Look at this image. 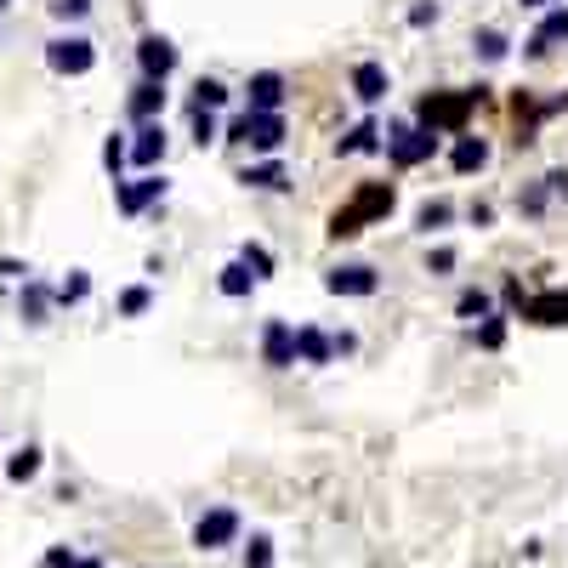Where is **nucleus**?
Here are the masks:
<instances>
[{"mask_svg":"<svg viewBox=\"0 0 568 568\" xmlns=\"http://www.w3.org/2000/svg\"><path fill=\"white\" fill-rule=\"evenodd\" d=\"M483 103V86L472 91H426L421 108H415V125L432 131V137H466V120H472V108Z\"/></svg>","mask_w":568,"mask_h":568,"instance_id":"obj_1","label":"nucleus"},{"mask_svg":"<svg viewBox=\"0 0 568 568\" xmlns=\"http://www.w3.org/2000/svg\"><path fill=\"white\" fill-rule=\"evenodd\" d=\"M392 205H398L392 182H364V188H358L341 211H330V239H353V233H364L370 222L392 216Z\"/></svg>","mask_w":568,"mask_h":568,"instance_id":"obj_2","label":"nucleus"},{"mask_svg":"<svg viewBox=\"0 0 568 568\" xmlns=\"http://www.w3.org/2000/svg\"><path fill=\"white\" fill-rule=\"evenodd\" d=\"M228 142H239V148H250V154H279L284 137H290V125H284V114H233L228 131H222Z\"/></svg>","mask_w":568,"mask_h":568,"instance_id":"obj_3","label":"nucleus"},{"mask_svg":"<svg viewBox=\"0 0 568 568\" xmlns=\"http://www.w3.org/2000/svg\"><path fill=\"white\" fill-rule=\"evenodd\" d=\"M381 148H387V165H392V171H415V165H426L432 154H438V137H432V131H421L415 120H392Z\"/></svg>","mask_w":568,"mask_h":568,"instance_id":"obj_4","label":"nucleus"},{"mask_svg":"<svg viewBox=\"0 0 568 568\" xmlns=\"http://www.w3.org/2000/svg\"><path fill=\"white\" fill-rule=\"evenodd\" d=\"M46 63H52V74H69V80H80V74L97 69V46H91V35H57L46 40Z\"/></svg>","mask_w":568,"mask_h":568,"instance_id":"obj_5","label":"nucleus"},{"mask_svg":"<svg viewBox=\"0 0 568 568\" xmlns=\"http://www.w3.org/2000/svg\"><path fill=\"white\" fill-rule=\"evenodd\" d=\"M239 529H245V523H239L233 506H205L199 523H194V546L199 551H228L233 540H239Z\"/></svg>","mask_w":568,"mask_h":568,"instance_id":"obj_6","label":"nucleus"},{"mask_svg":"<svg viewBox=\"0 0 568 568\" xmlns=\"http://www.w3.org/2000/svg\"><path fill=\"white\" fill-rule=\"evenodd\" d=\"M171 194V182L165 177H154V171H148V177H131V182H114V205H120V216H142L148 211V205H160V199Z\"/></svg>","mask_w":568,"mask_h":568,"instance_id":"obj_7","label":"nucleus"},{"mask_svg":"<svg viewBox=\"0 0 568 568\" xmlns=\"http://www.w3.org/2000/svg\"><path fill=\"white\" fill-rule=\"evenodd\" d=\"M262 364L267 370H296V324L290 319H267L262 324Z\"/></svg>","mask_w":568,"mask_h":568,"instance_id":"obj_8","label":"nucleus"},{"mask_svg":"<svg viewBox=\"0 0 568 568\" xmlns=\"http://www.w3.org/2000/svg\"><path fill=\"white\" fill-rule=\"evenodd\" d=\"M137 69H142V80L165 86V80L177 74V46H171V35H142L137 40Z\"/></svg>","mask_w":568,"mask_h":568,"instance_id":"obj_9","label":"nucleus"},{"mask_svg":"<svg viewBox=\"0 0 568 568\" xmlns=\"http://www.w3.org/2000/svg\"><path fill=\"white\" fill-rule=\"evenodd\" d=\"M324 290L330 296H375L381 290V273H375L370 262H341L324 273Z\"/></svg>","mask_w":568,"mask_h":568,"instance_id":"obj_10","label":"nucleus"},{"mask_svg":"<svg viewBox=\"0 0 568 568\" xmlns=\"http://www.w3.org/2000/svg\"><path fill=\"white\" fill-rule=\"evenodd\" d=\"M284 97H290V86H284V74H279V69L250 74V86H245V108H250V114H279Z\"/></svg>","mask_w":568,"mask_h":568,"instance_id":"obj_11","label":"nucleus"},{"mask_svg":"<svg viewBox=\"0 0 568 568\" xmlns=\"http://www.w3.org/2000/svg\"><path fill=\"white\" fill-rule=\"evenodd\" d=\"M387 91H392V74H387V63H375V57L353 63V97H358L364 108L387 103Z\"/></svg>","mask_w":568,"mask_h":568,"instance_id":"obj_12","label":"nucleus"},{"mask_svg":"<svg viewBox=\"0 0 568 568\" xmlns=\"http://www.w3.org/2000/svg\"><path fill=\"white\" fill-rule=\"evenodd\" d=\"M165 148H171V137H165V125H160V120H154V125H137V137H131V165H137L142 177H148V171L165 160Z\"/></svg>","mask_w":568,"mask_h":568,"instance_id":"obj_13","label":"nucleus"},{"mask_svg":"<svg viewBox=\"0 0 568 568\" xmlns=\"http://www.w3.org/2000/svg\"><path fill=\"white\" fill-rule=\"evenodd\" d=\"M165 103H171V91H165V86H154V80H137V86H131V97H125V114H131L137 125H154V120L165 114Z\"/></svg>","mask_w":568,"mask_h":568,"instance_id":"obj_14","label":"nucleus"},{"mask_svg":"<svg viewBox=\"0 0 568 568\" xmlns=\"http://www.w3.org/2000/svg\"><path fill=\"white\" fill-rule=\"evenodd\" d=\"M489 154H495V148L466 131V137L449 142V171H455V177H472V171H483V165H489Z\"/></svg>","mask_w":568,"mask_h":568,"instance_id":"obj_15","label":"nucleus"},{"mask_svg":"<svg viewBox=\"0 0 568 568\" xmlns=\"http://www.w3.org/2000/svg\"><path fill=\"white\" fill-rule=\"evenodd\" d=\"M296 358H302V364H313V370H319V364H330V358H336V336H324L319 324H296Z\"/></svg>","mask_w":568,"mask_h":568,"instance_id":"obj_16","label":"nucleus"},{"mask_svg":"<svg viewBox=\"0 0 568 568\" xmlns=\"http://www.w3.org/2000/svg\"><path fill=\"white\" fill-rule=\"evenodd\" d=\"M557 40H568V0L557 6V12H546V23L529 35V46H523V57H546Z\"/></svg>","mask_w":568,"mask_h":568,"instance_id":"obj_17","label":"nucleus"},{"mask_svg":"<svg viewBox=\"0 0 568 568\" xmlns=\"http://www.w3.org/2000/svg\"><path fill=\"white\" fill-rule=\"evenodd\" d=\"M523 319H529V324H568V290L529 296V302H523Z\"/></svg>","mask_w":568,"mask_h":568,"instance_id":"obj_18","label":"nucleus"},{"mask_svg":"<svg viewBox=\"0 0 568 568\" xmlns=\"http://www.w3.org/2000/svg\"><path fill=\"white\" fill-rule=\"evenodd\" d=\"M381 142H387V131H381V120H358L353 131H347V137L336 142V154H375Z\"/></svg>","mask_w":568,"mask_h":568,"instance_id":"obj_19","label":"nucleus"},{"mask_svg":"<svg viewBox=\"0 0 568 568\" xmlns=\"http://www.w3.org/2000/svg\"><path fill=\"white\" fill-rule=\"evenodd\" d=\"M239 182H245V188H262V194H284V188H290V177H284V165H279V160L245 165V171H239Z\"/></svg>","mask_w":568,"mask_h":568,"instance_id":"obj_20","label":"nucleus"},{"mask_svg":"<svg viewBox=\"0 0 568 568\" xmlns=\"http://www.w3.org/2000/svg\"><path fill=\"white\" fill-rule=\"evenodd\" d=\"M489 313H495V296H489V290H478V284L455 296V319H472V324H483Z\"/></svg>","mask_w":568,"mask_h":568,"instance_id":"obj_21","label":"nucleus"},{"mask_svg":"<svg viewBox=\"0 0 568 568\" xmlns=\"http://www.w3.org/2000/svg\"><path fill=\"white\" fill-rule=\"evenodd\" d=\"M29 478H40V449L35 444H23V449L6 455V483H29Z\"/></svg>","mask_w":568,"mask_h":568,"instance_id":"obj_22","label":"nucleus"},{"mask_svg":"<svg viewBox=\"0 0 568 568\" xmlns=\"http://www.w3.org/2000/svg\"><path fill=\"white\" fill-rule=\"evenodd\" d=\"M449 222H455V205H449V199H426L421 211H415V228L421 233H444Z\"/></svg>","mask_w":568,"mask_h":568,"instance_id":"obj_23","label":"nucleus"},{"mask_svg":"<svg viewBox=\"0 0 568 568\" xmlns=\"http://www.w3.org/2000/svg\"><path fill=\"white\" fill-rule=\"evenodd\" d=\"M472 52H478L483 63H506V57H512V40L500 35V29H478V35H472Z\"/></svg>","mask_w":568,"mask_h":568,"instance_id":"obj_24","label":"nucleus"},{"mask_svg":"<svg viewBox=\"0 0 568 568\" xmlns=\"http://www.w3.org/2000/svg\"><path fill=\"white\" fill-rule=\"evenodd\" d=\"M216 290L239 302V296H250V290H256V279H250V267H245V262H228V267H222V279H216Z\"/></svg>","mask_w":568,"mask_h":568,"instance_id":"obj_25","label":"nucleus"},{"mask_svg":"<svg viewBox=\"0 0 568 568\" xmlns=\"http://www.w3.org/2000/svg\"><path fill=\"white\" fill-rule=\"evenodd\" d=\"M472 341H478L483 353H500V347H506V313H489V319L472 330Z\"/></svg>","mask_w":568,"mask_h":568,"instance_id":"obj_26","label":"nucleus"},{"mask_svg":"<svg viewBox=\"0 0 568 568\" xmlns=\"http://www.w3.org/2000/svg\"><path fill=\"white\" fill-rule=\"evenodd\" d=\"M194 108H205V114H216V108H228V86L216 80V74H205L194 86Z\"/></svg>","mask_w":568,"mask_h":568,"instance_id":"obj_27","label":"nucleus"},{"mask_svg":"<svg viewBox=\"0 0 568 568\" xmlns=\"http://www.w3.org/2000/svg\"><path fill=\"white\" fill-rule=\"evenodd\" d=\"M52 296H57V302H63V307H80V302H86V296H91V273H80V267H74V273H69V279H63V284H57Z\"/></svg>","mask_w":568,"mask_h":568,"instance_id":"obj_28","label":"nucleus"},{"mask_svg":"<svg viewBox=\"0 0 568 568\" xmlns=\"http://www.w3.org/2000/svg\"><path fill=\"white\" fill-rule=\"evenodd\" d=\"M239 262L250 267V279H256V284L273 279V250H267V245H239Z\"/></svg>","mask_w":568,"mask_h":568,"instance_id":"obj_29","label":"nucleus"},{"mask_svg":"<svg viewBox=\"0 0 568 568\" xmlns=\"http://www.w3.org/2000/svg\"><path fill=\"white\" fill-rule=\"evenodd\" d=\"M148 307H154V290H148V284H131V290L120 296V313H125V319H142Z\"/></svg>","mask_w":568,"mask_h":568,"instance_id":"obj_30","label":"nucleus"},{"mask_svg":"<svg viewBox=\"0 0 568 568\" xmlns=\"http://www.w3.org/2000/svg\"><path fill=\"white\" fill-rule=\"evenodd\" d=\"M245 568H273V540H267V534H250V546H245Z\"/></svg>","mask_w":568,"mask_h":568,"instance_id":"obj_31","label":"nucleus"},{"mask_svg":"<svg viewBox=\"0 0 568 568\" xmlns=\"http://www.w3.org/2000/svg\"><path fill=\"white\" fill-rule=\"evenodd\" d=\"M455 262H461V256H455V250H449V245L426 250V273H432V279H444V273H455Z\"/></svg>","mask_w":568,"mask_h":568,"instance_id":"obj_32","label":"nucleus"},{"mask_svg":"<svg viewBox=\"0 0 568 568\" xmlns=\"http://www.w3.org/2000/svg\"><path fill=\"white\" fill-rule=\"evenodd\" d=\"M125 160H131V142L108 137V142H103V165H108V171H114V182H120V165H125Z\"/></svg>","mask_w":568,"mask_h":568,"instance_id":"obj_33","label":"nucleus"},{"mask_svg":"<svg viewBox=\"0 0 568 568\" xmlns=\"http://www.w3.org/2000/svg\"><path fill=\"white\" fill-rule=\"evenodd\" d=\"M222 137V125H216V114H205V108H194V142L205 148V142Z\"/></svg>","mask_w":568,"mask_h":568,"instance_id":"obj_34","label":"nucleus"},{"mask_svg":"<svg viewBox=\"0 0 568 568\" xmlns=\"http://www.w3.org/2000/svg\"><path fill=\"white\" fill-rule=\"evenodd\" d=\"M91 12V0H52V18H63V23H80Z\"/></svg>","mask_w":568,"mask_h":568,"instance_id":"obj_35","label":"nucleus"},{"mask_svg":"<svg viewBox=\"0 0 568 568\" xmlns=\"http://www.w3.org/2000/svg\"><path fill=\"white\" fill-rule=\"evenodd\" d=\"M40 313H46V290H40V284H29V296H23V319H29V324H46Z\"/></svg>","mask_w":568,"mask_h":568,"instance_id":"obj_36","label":"nucleus"},{"mask_svg":"<svg viewBox=\"0 0 568 568\" xmlns=\"http://www.w3.org/2000/svg\"><path fill=\"white\" fill-rule=\"evenodd\" d=\"M426 23H438V0H421V6H409V29H426Z\"/></svg>","mask_w":568,"mask_h":568,"instance_id":"obj_37","label":"nucleus"},{"mask_svg":"<svg viewBox=\"0 0 568 568\" xmlns=\"http://www.w3.org/2000/svg\"><path fill=\"white\" fill-rule=\"evenodd\" d=\"M540 182H546V194H551V199H568V165H557V171H546V177H540Z\"/></svg>","mask_w":568,"mask_h":568,"instance_id":"obj_38","label":"nucleus"},{"mask_svg":"<svg viewBox=\"0 0 568 568\" xmlns=\"http://www.w3.org/2000/svg\"><path fill=\"white\" fill-rule=\"evenodd\" d=\"M466 216H472V228H495V205H472Z\"/></svg>","mask_w":568,"mask_h":568,"instance_id":"obj_39","label":"nucleus"},{"mask_svg":"<svg viewBox=\"0 0 568 568\" xmlns=\"http://www.w3.org/2000/svg\"><path fill=\"white\" fill-rule=\"evenodd\" d=\"M0 279H29V267L12 262V256H0Z\"/></svg>","mask_w":568,"mask_h":568,"instance_id":"obj_40","label":"nucleus"},{"mask_svg":"<svg viewBox=\"0 0 568 568\" xmlns=\"http://www.w3.org/2000/svg\"><path fill=\"white\" fill-rule=\"evenodd\" d=\"M69 563H74V551H63V546L46 551V568H69Z\"/></svg>","mask_w":568,"mask_h":568,"instance_id":"obj_41","label":"nucleus"},{"mask_svg":"<svg viewBox=\"0 0 568 568\" xmlns=\"http://www.w3.org/2000/svg\"><path fill=\"white\" fill-rule=\"evenodd\" d=\"M517 6H529V12H557L563 0H517Z\"/></svg>","mask_w":568,"mask_h":568,"instance_id":"obj_42","label":"nucleus"},{"mask_svg":"<svg viewBox=\"0 0 568 568\" xmlns=\"http://www.w3.org/2000/svg\"><path fill=\"white\" fill-rule=\"evenodd\" d=\"M69 568H103V563H97V557H74Z\"/></svg>","mask_w":568,"mask_h":568,"instance_id":"obj_43","label":"nucleus"},{"mask_svg":"<svg viewBox=\"0 0 568 568\" xmlns=\"http://www.w3.org/2000/svg\"><path fill=\"white\" fill-rule=\"evenodd\" d=\"M0 6H6V0H0Z\"/></svg>","mask_w":568,"mask_h":568,"instance_id":"obj_44","label":"nucleus"}]
</instances>
